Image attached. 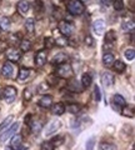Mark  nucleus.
Here are the masks:
<instances>
[{
    "mask_svg": "<svg viewBox=\"0 0 135 150\" xmlns=\"http://www.w3.org/2000/svg\"><path fill=\"white\" fill-rule=\"evenodd\" d=\"M68 11L71 14V15H80V14L84 13L85 10V6H84V4L80 3L79 0H70V1L68 3Z\"/></svg>",
    "mask_w": 135,
    "mask_h": 150,
    "instance_id": "nucleus-1",
    "label": "nucleus"
},
{
    "mask_svg": "<svg viewBox=\"0 0 135 150\" xmlns=\"http://www.w3.org/2000/svg\"><path fill=\"white\" fill-rule=\"evenodd\" d=\"M57 76L58 78H70L73 76V68L69 64H61L57 70Z\"/></svg>",
    "mask_w": 135,
    "mask_h": 150,
    "instance_id": "nucleus-2",
    "label": "nucleus"
},
{
    "mask_svg": "<svg viewBox=\"0 0 135 150\" xmlns=\"http://www.w3.org/2000/svg\"><path fill=\"white\" fill-rule=\"evenodd\" d=\"M18 129H19V123H14L10 128H8L4 133H1L0 134V142L1 143H4L5 140H8L9 138H11L14 134L18 131Z\"/></svg>",
    "mask_w": 135,
    "mask_h": 150,
    "instance_id": "nucleus-3",
    "label": "nucleus"
},
{
    "mask_svg": "<svg viewBox=\"0 0 135 150\" xmlns=\"http://www.w3.org/2000/svg\"><path fill=\"white\" fill-rule=\"evenodd\" d=\"M3 98L8 103H13L16 98V89L14 86H6L3 90Z\"/></svg>",
    "mask_w": 135,
    "mask_h": 150,
    "instance_id": "nucleus-4",
    "label": "nucleus"
},
{
    "mask_svg": "<svg viewBox=\"0 0 135 150\" xmlns=\"http://www.w3.org/2000/svg\"><path fill=\"white\" fill-rule=\"evenodd\" d=\"M59 30H60V33H61L64 36L68 38V36H70V35L73 34L74 28H73V25L70 24V23L61 20V21L59 23Z\"/></svg>",
    "mask_w": 135,
    "mask_h": 150,
    "instance_id": "nucleus-5",
    "label": "nucleus"
},
{
    "mask_svg": "<svg viewBox=\"0 0 135 150\" xmlns=\"http://www.w3.org/2000/svg\"><path fill=\"white\" fill-rule=\"evenodd\" d=\"M105 28H106V23H105L104 19H98V20H95L93 23V30H94V33L96 35L103 34Z\"/></svg>",
    "mask_w": 135,
    "mask_h": 150,
    "instance_id": "nucleus-6",
    "label": "nucleus"
},
{
    "mask_svg": "<svg viewBox=\"0 0 135 150\" xmlns=\"http://www.w3.org/2000/svg\"><path fill=\"white\" fill-rule=\"evenodd\" d=\"M61 126V123L59 120H52L49 123V125L46 126V130H45V135L46 137H50V135L55 134L57 131L59 130V128Z\"/></svg>",
    "mask_w": 135,
    "mask_h": 150,
    "instance_id": "nucleus-7",
    "label": "nucleus"
},
{
    "mask_svg": "<svg viewBox=\"0 0 135 150\" xmlns=\"http://www.w3.org/2000/svg\"><path fill=\"white\" fill-rule=\"evenodd\" d=\"M6 58L10 60V62H19L20 58H21V51L20 50H18V49H6Z\"/></svg>",
    "mask_w": 135,
    "mask_h": 150,
    "instance_id": "nucleus-8",
    "label": "nucleus"
},
{
    "mask_svg": "<svg viewBox=\"0 0 135 150\" xmlns=\"http://www.w3.org/2000/svg\"><path fill=\"white\" fill-rule=\"evenodd\" d=\"M127 105V100L124 99L122 95H119V94H116L114 95L113 98V108L115 110H122V108Z\"/></svg>",
    "mask_w": 135,
    "mask_h": 150,
    "instance_id": "nucleus-9",
    "label": "nucleus"
},
{
    "mask_svg": "<svg viewBox=\"0 0 135 150\" xmlns=\"http://www.w3.org/2000/svg\"><path fill=\"white\" fill-rule=\"evenodd\" d=\"M101 84H103L105 88L111 86L114 84V75L109 71H105L103 75H101Z\"/></svg>",
    "mask_w": 135,
    "mask_h": 150,
    "instance_id": "nucleus-10",
    "label": "nucleus"
},
{
    "mask_svg": "<svg viewBox=\"0 0 135 150\" xmlns=\"http://www.w3.org/2000/svg\"><path fill=\"white\" fill-rule=\"evenodd\" d=\"M13 73H14V65L10 62H6L5 64L3 65V69H1V74L4 78H11L13 76Z\"/></svg>",
    "mask_w": 135,
    "mask_h": 150,
    "instance_id": "nucleus-11",
    "label": "nucleus"
},
{
    "mask_svg": "<svg viewBox=\"0 0 135 150\" xmlns=\"http://www.w3.org/2000/svg\"><path fill=\"white\" fill-rule=\"evenodd\" d=\"M46 51H39L38 54L35 55V64L38 65V67H44L46 64Z\"/></svg>",
    "mask_w": 135,
    "mask_h": 150,
    "instance_id": "nucleus-12",
    "label": "nucleus"
},
{
    "mask_svg": "<svg viewBox=\"0 0 135 150\" xmlns=\"http://www.w3.org/2000/svg\"><path fill=\"white\" fill-rule=\"evenodd\" d=\"M18 10H19L20 14H23V15H25V14L29 13V9H30V4L26 1V0H20L19 3H18Z\"/></svg>",
    "mask_w": 135,
    "mask_h": 150,
    "instance_id": "nucleus-13",
    "label": "nucleus"
},
{
    "mask_svg": "<svg viewBox=\"0 0 135 150\" xmlns=\"http://www.w3.org/2000/svg\"><path fill=\"white\" fill-rule=\"evenodd\" d=\"M52 105H53V96L52 95H44L39 100V106H41V108L48 109V108H50Z\"/></svg>",
    "mask_w": 135,
    "mask_h": 150,
    "instance_id": "nucleus-14",
    "label": "nucleus"
},
{
    "mask_svg": "<svg viewBox=\"0 0 135 150\" xmlns=\"http://www.w3.org/2000/svg\"><path fill=\"white\" fill-rule=\"evenodd\" d=\"M30 76V70L23 68L19 70V75H18V81L19 83H25Z\"/></svg>",
    "mask_w": 135,
    "mask_h": 150,
    "instance_id": "nucleus-15",
    "label": "nucleus"
},
{
    "mask_svg": "<svg viewBox=\"0 0 135 150\" xmlns=\"http://www.w3.org/2000/svg\"><path fill=\"white\" fill-rule=\"evenodd\" d=\"M52 112L54 115H63L65 112V106L63 103H57V104L52 105Z\"/></svg>",
    "mask_w": 135,
    "mask_h": 150,
    "instance_id": "nucleus-16",
    "label": "nucleus"
},
{
    "mask_svg": "<svg viewBox=\"0 0 135 150\" xmlns=\"http://www.w3.org/2000/svg\"><path fill=\"white\" fill-rule=\"evenodd\" d=\"M114 62H115V56L111 54V53H105L104 54V56H103V64H104V67L110 68L111 65H113Z\"/></svg>",
    "mask_w": 135,
    "mask_h": 150,
    "instance_id": "nucleus-17",
    "label": "nucleus"
},
{
    "mask_svg": "<svg viewBox=\"0 0 135 150\" xmlns=\"http://www.w3.org/2000/svg\"><path fill=\"white\" fill-rule=\"evenodd\" d=\"M66 60H68V55L66 54H65V53H59V54H57L54 56L53 63L57 64V65H61V64L66 63Z\"/></svg>",
    "mask_w": 135,
    "mask_h": 150,
    "instance_id": "nucleus-18",
    "label": "nucleus"
},
{
    "mask_svg": "<svg viewBox=\"0 0 135 150\" xmlns=\"http://www.w3.org/2000/svg\"><path fill=\"white\" fill-rule=\"evenodd\" d=\"M122 29L124 31H130V33H133L134 29H135V23L133 20H125L123 23V25H122Z\"/></svg>",
    "mask_w": 135,
    "mask_h": 150,
    "instance_id": "nucleus-19",
    "label": "nucleus"
},
{
    "mask_svg": "<svg viewBox=\"0 0 135 150\" xmlns=\"http://www.w3.org/2000/svg\"><path fill=\"white\" fill-rule=\"evenodd\" d=\"M114 65V69H115V71H118V73H123L125 68H127V65H125V63L123 62V60H115V62L113 63Z\"/></svg>",
    "mask_w": 135,
    "mask_h": 150,
    "instance_id": "nucleus-20",
    "label": "nucleus"
},
{
    "mask_svg": "<svg viewBox=\"0 0 135 150\" xmlns=\"http://www.w3.org/2000/svg\"><path fill=\"white\" fill-rule=\"evenodd\" d=\"M21 135H14L13 139H11V142H10V148L13 149H16L18 146H20L21 145Z\"/></svg>",
    "mask_w": 135,
    "mask_h": 150,
    "instance_id": "nucleus-21",
    "label": "nucleus"
},
{
    "mask_svg": "<svg viewBox=\"0 0 135 150\" xmlns=\"http://www.w3.org/2000/svg\"><path fill=\"white\" fill-rule=\"evenodd\" d=\"M91 75L90 74H84L81 76V84H83V88H89L91 85Z\"/></svg>",
    "mask_w": 135,
    "mask_h": 150,
    "instance_id": "nucleus-22",
    "label": "nucleus"
},
{
    "mask_svg": "<svg viewBox=\"0 0 135 150\" xmlns=\"http://www.w3.org/2000/svg\"><path fill=\"white\" fill-rule=\"evenodd\" d=\"M0 29L4 31H8L10 29V19L9 18H3L0 19Z\"/></svg>",
    "mask_w": 135,
    "mask_h": 150,
    "instance_id": "nucleus-23",
    "label": "nucleus"
},
{
    "mask_svg": "<svg viewBox=\"0 0 135 150\" xmlns=\"http://www.w3.org/2000/svg\"><path fill=\"white\" fill-rule=\"evenodd\" d=\"M13 118L14 116L13 115H10V116H8V118L5 119L3 121L1 124H0V134L1 133H4V131H5L8 128H9V125H10V123H11V120H13Z\"/></svg>",
    "mask_w": 135,
    "mask_h": 150,
    "instance_id": "nucleus-24",
    "label": "nucleus"
},
{
    "mask_svg": "<svg viewBox=\"0 0 135 150\" xmlns=\"http://www.w3.org/2000/svg\"><path fill=\"white\" fill-rule=\"evenodd\" d=\"M25 29L29 31V33H34V29H35V21H34V19H26L25 20Z\"/></svg>",
    "mask_w": 135,
    "mask_h": 150,
    "instance_id": "nucleus-25",
    "label": "nucleus"
},
{
    "mask_svg": "<svg viewBox=\"0 0 135 150\" xmlns=\"http://www.w3.org/2000/svg\"><path fill=\"white\" fill-rule=\"evenodd\" d=\"M30 126H31L33 133H35V134L40 133L41 128H43V125H41V123H39V121H30Z\"/></svg>",
    "mask_w": 135,
    "mask_h": 150,
    "instance_id": "nucleus-26",
    "label": "nucleus"
},
{
    "mask_svg": "<svg viewBox=\"0 0 135 150\" xmlns=\"http://www.w3.org/2000/svg\"><path fill=\"white\" fill-rule=\"evenodd\" d=\"M30 48H31V44H30L29 40H26V39L21 40V43H20V51H24V53H25V51H29Z\"/></svg>",
    "mask_w": 135,
    "mask_h": 150,
    "instance_id": "nucleus-27",
    "label": "nucleus"
},
{
    "mask_svg": "<svg viewBox=\"0 0 135 150\" xmlns=\"http://www.w3.org/2000/svg\"><path fill=\"white\" fill-rule=\"evenodd\" d=\"M99 150H116V146H115L114 144L100 143V144H99Z\"/></svg>",
    "mask_w": 135,
    "mask_h": 150,
    "instance_id": "nucleus-28",
    "label": "nucleus"
},
{
    "mask_svg": "<svg viewBox=\"0 0 135 150\" xmlns=\"http://www.w3.org/2000/svg\"><path fill=\"white\" fill-rule=\"evenodd\" d=\"M122 114L124 116H130V118H133V116H134V111H133L131 108H129V106L125 105V106L122 108Z\"/></svg>",
    "mask_w": 135,
    "mask_h": 150,
    "instance_id": "nucleus-29",
    "label": "nucleus"
},
{
    "mask_svg": "<svg viewBox=\"0 0 135 150\" xmlns=\"http://www.w3.org/2000/svg\"><path fill=\"white\" fill-rule=\"evenodd\" d=\"M116 39V34L114 30H109V33L105 35V41L106 43H113V41Z\"/></svg>",
    "mask_w": 135,
    "mask_h": 150,
    "instance_id": "nucleus-30",
    "label": "nucleus"
},
{
    "mask_svg": "<svg viewBox=\"0 0 135 150\" xmlns=\"http://www.w3.org/2000/svg\"><path fill=\"white\" fill-rule=\"evenodd\" d=\"M55 41V44H58L59 46H66L68 44H69V41H68V39H66V36H59L57 40H54Z\"/></svg>",
    "mask_w": 135,
    "mask_h": 150,
    "instance_id": "nucleus-31",
    "label": "nucleus"
},
{
    "mask_svg": "<svg viewBox=\"0 0 135 150\" xmlns=\"http://www.w3.org/2000/svg\"><path fill=\"white\" fill-rule=\"evenodd\" d=\"M66 109L69 112H71V114H78V112L80 111V106L78 104H69Z\"/></svg>",
    "mask_w": 135,
    "mask_h": 150,
    "instance_id": "nucleus-32",
    "label": "nucleus"
},
{
    "mask_svg": "<svg viewBox=\"0 0 135 150\" xmlns=\"http://www.w3.org/2000/svg\"><path fill=\"white\" fill-rule=\"evenodd\" d=\"M54 145L52 144V142H44L43 144H41L40 146V150H54Z\"/></svg>",
    "mask_w": 135,
    "mask_h": 150,
    "instance_id": "nucleus-33",
    "label": "nucleus"
},
{
    "mask_svg": "<svg viewBox=\"0 0 135 150\" xmlns=\"http://www.w3.org/2000/svg\"><path fill=\"white\" fill-rule=\"evenodd\" d=\"M113 5L115 8V10H123V8H124V3H123V0H113Z\"/></svg>",
    "mask_w": 135,
    "mask_h": 150,
    "instance_id": "nucleus-34",
    "label": "nucleus"
},
{
    "mask_svg": "<svg viewBox=\"0 0 135 150\" xmlns=\"http://www.w3.org/2000/svg\"><path fill=\"white\" fill-rule=\"evenodd\" d=\"M50 142H52V144L54 146H59V145H61L64 143V138L63 137H55L53 140H50Z\"/></svg>",
    "mask_w": 135,
    "mask_h": 150,
    "instance_id": "nucleus-35",
    "label": "nucleus"
},
{
    "mask_svg": "<svg viewBox=\"0 0 135 150\" xmlns=\"http://www.w3.org/2000/svg\"><path fill=\"white\" fill-rule=\"evenodd\" d=\"M125 58H127V60H134L135 50L134 49H128L127 51H125Z\"/></svg>",
    "mask_w": 135,
    "mask_h": 150,
    "instance_id": "nucleus-36",
    "label": "nucleus"
},
{
    "mask_svg": "<svg viewBox=\"0 0 135 150\" xmlns=\"http://www.w3.org/2000/svg\"><path fill=\"white\" fill-rule=\"evenodd\" d=\"M49 90V84L48 83H41L39 84V86H38V93H45V91H48Z\"/></svg>",
    "mask_w": 135,
    "mask_h": 150,
    "instance_id": "nucleus-37",
    "label": "nucleus"
},
{
    "mask_svg": "<svg viewBox=\"0 0 135 150\" xmlns=\"http://www.w3.org/2000/svg\"><path fill=\"white\" fill-rule=\"evenodd\" d=\"M69 89L73 91H81L83 90V88L79 86L76 81H71V84H69Z\"/></svg>",
    "mask_w": 135,
    "mask_h": 150,
    "instance_id": "nucleus-38",
    "label": "nucleus"
},
{
    "mask_svg": "<svg viewBox=\"0 0 135 150\" xmlns=\"http://www.w3.org/2000/svg\"><path fill=\"white\" fill-rule=\"evenodd\" d=\"M94 145H95V138L91 137L90 139H88V142H86V150H93L94 149Z\"/></svg>",
    "mask_w": 135,
    "mask_h": 150,
    "instance_id": "nucleus-39",
    "label": "nucleus"
},
{
    "mask_svg": "<svg viewBox=\"0 0 135 150\" xmlns=\"http://www.w3.org/2000/svg\"><path fill=\"white\" fill-rule=\"evenodd\" d=\"M93 96H94V100H95V101H99V100H100L101 94H100L99 86H95V88H94V94H93Z\"/></svg>",
    "mask_w": 135,
    "mask_h": 150,
    "instance_id": "nucleus-40",
    "label": "nucleus"
},
{
    "mask_svg": "<svg viewBox=\"0 0 135 150\" xmlns=\"http://www.w3.org/2000/svg\"><path fill=\"white\" fill-rule=\"evenodd\" d=\"M34 9L36 11H40L41 9H43V3H41V0H35L34 1Z\"/></svg>",
    "mask_w": 135,
    "mask_h": 150,
    "instance_id": "nucleus-41",
    "label": "nucleus"
},
{
    "mask_svg": "<svg viewBox=\"0 0 135 150\" xmlns=\"http://www.w3.org/2000/svg\"><path fill=\"white\" fill-rule=\"evenodd\" d=\"M31 96H33V93L29 88H26L25 90H24V99L25 100H30L31 99Z\"/></svg>",
    "mask_w": 135,
    "mask_h": 150,
    "instance_id": "nucleus-42",
    "label": "nucleus"
},
{
    "mask_svg": "<svg viewBox=\"0 0 135 150\" xmlns=\"http://www.w3.org/2000/svg\"><path fill=\"white\" fill-rule=\"evenodd\" d=\"M54 44H55V41H54V39H52V38H46L45 39V46L46 48H53Z\"/></svg>",
    "mask_w": 135,
    "mask_h": 150,
    "instance_id": "nucleus-43",
    "label": "nucleus"
},
{
    "mask_svg": "<svg viewBox=\"0 0 135 150\" xmlns=\"http://www.w3.org/2000/svg\"><path fill=\"white\" fill-rule=\"evenodd\" d=\"M85 44L88 45V46H93L94 45V39H93V38L90 36V35H88V36H85Z\"/></svg>",
    "mask_w": 135,
    "mask_h": 150,
    "instance_id": "nucleus-44",
    "label": "nucleus"
},
{
    "mask_svg": "<svg viewBox=\"0 0 135 150\" xmlns=\"http://www.w3.org/2000/svg\"><path fill=\"white\" fill-rule=\"evenodd\" d=\"M6 49H8V43L4 40H0V53H3V51Z\"/></svg>",
    "mask_w": 135,
    "mask_h": 150,
    "instance_id": "nucleus-45",
    "label": "nucleus"
},
{
    "mask_svg": "<svg viewBox=\"0 0 135 150\" xmlns=\"http://www.w3.org/2000/svg\"><path fill=\"white\" fill-rule=\"evenodd\" d=\"M58 81H59V78H49L48 84H49V85H55Z\"/></svg>",
    "mask_w": 135,
    "mask_h": 150,
    "instance_id": "nucleus-46",
    "label": "nucleus"
},
{
    "mask_svg": "<svg viewBox=\"0 0 135 150\" xmlns=\"http://www.w3.org/2000/svg\"><path fill=\"white\" fill-rule=\"evenodd\" d=\"M101 4L105 5V6H109V5L113 4V0H101Z\"/></svg>",
    "mask_w": 135,
    "mask_h": 150,
    "instance_id": "nucleus-47",
    "label": "nucleus"
},
{
    "mask_svg": "<svg viewBox=\"0 0 135 150\" xmlns=\"http://www.w3.org/2000/svg\"><path fill=\"white\" fill-rule=\"evenodd\" d=\"M25 149H26L25 146H21V145H20V146H18L16 149H14V150H25Z\"/></svg>",
    "mask_w": 135,
    "mask_h": 150,
    "instance_id": "nucleus-48",
    "label": "nucleus"
},
{
    "mask_svg": "<svg viewBox=\"0 0 135 150\" xmlns=\"http://www.w3.org/2000/svg\"><path fill=\"white\" fill-rule=\"evenodd\" d=\"M80 3H86V1H89V0H79Z\"/></svg>",
    "mask_w": 135,
    "mask_h": 150,
    "instance_id": "nucleus-49",
    "label": "nucleus"
},
{
    "mask_svg": "<svg viewBox=\"0 0 135 150\" xmlns=\"http://www.w3.org/2000/svg\"><path fill=\"white\" fill-rule=\"evenodd\" d=\"M6 150H14L13 148H6Z\"/></svg>",
    "mask_w": 135,
    "mask_h": 150,
    "instance_id": "nucleus-50",
    "label": "nucleus"
}]
</instances>
